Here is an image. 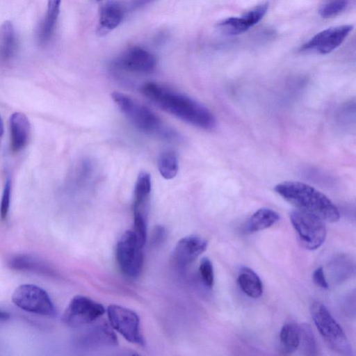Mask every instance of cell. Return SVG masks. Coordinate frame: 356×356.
Wrapping results in <instances>:
<instances>
[{"label": "cell", "mask_w": 356, "mask_h": 356, "mask_svg": "<svg viewBox=\"0 0 356 356\" xmlns=\"http://www.w3.org/2000/svg\"><path fill=\"white\" fill-rule=\"evenodd\" d=\"M115 66L120 70L134 73H148L156 67L155 56L140 47H133L126 50L115 61Z\"/></svg>", "instance_id": "obj_13"}, {"label": "cell", "mask_w": 356, "mask_h": 356, "mask_svg": "<svg viewBox=\"0 0 356 356\" xmlns=\"http://www.w3.org/2000/svg\"><path fill=\"white\" fill-rule=\"evenodd\" d=\"M208 242L197 235H189L181 238L175 245L172 259L180 268L195 261L207 249Z\"/></svg>", "instance_id": "obj_14"}, {"label": "cell", "mask_w": 356, "mask_h": 356, "mask_svg": "<svg viewBox=\"0 0 356 356\" xmlns=\"http://www.w3.org/2000/svg\"><path fill=\"white\" fill-rule=\"evenodd\" d=\"M312 277L315 284L320 286L321 288L326 289L329 287L323 267L317 268L314 271Z\"/></svg>", "instance_id": "obj_30"}, {"label": "cell", "mask_w": 356, "mask_h": 356, "mask_svg": "<svg viewBox=\"0 0 356 356\" xmlns=\"http://www.w3.org/2000/svg\"><path fill=\"white\" fill-rule=\"evenodd\" d=\"M141 244L133 230L123 234L116 245L115 256L121 272L129 278H137L143 267Z\"/></svg>", "instance_id": "obj_5"}, {"label": "cell", "mask_w": 356, "mask_h": 356, "mask_svg": "<svg viewBox=\"0 0 356 356\" xmlns=\"http://www.w3.org/2000/svg\"><path fill=\"white\" fill-rule=\"evenodd\" d=\"M348 6V0H323L318 9V15L328 19L337 16Z\"/></svg>", "instance_id": "obj_25"}, {"label": "cell", "mask_w": 356, "mask_h": 356, "mask_svg": "<svg viewBox=\"0 0 356 356\" xmlns=\"http://www.w3.org/2000/svg\"><path fill=\"white\" fill-rule=\"evenodd\" d=\"M97 1H99V0H97Z\"/></svg>", "instance_id": "obj_34"}, {"label": "cell", "mask_w": 356, "mask_h": 356, "mask_svg": "<svg viewBox=\"0 0 356 356\" xmlns=\"http://www.w3.org/2000/svg\"><path fill=\"white\" fill-rule=\"evenodd\" d=\"M10 318V315L5 312L0 311V321H6Z\"/></svg>", "instance_id": "obj_32"}, {"label": "cell", "mask_w": 356, "mask_h": 356, "mask_svg": "<svg viewBox=\"0 0 356 356\" xmlns=\"http://www.w3.org/2000/svg\"><path fill=\"white\" fill-rule=\"evenodd\" d=\"M3 131H4L3 122L2 118H1V117L0 115V140H1V138H2L3 134Z\"/></svg>", "instance_id": "obj_33"}, {"label": "cell", "mask_w": 356, "mask_h": 356, "mask_svg": "<svg viewBox=\"0 0 356 356\" xmlns=\"http://www.w3.org/2000/svg\"><path fill=\"white\" fill-rule=\"evenodd\" d=\"M125 7L119 1L108 0L100 10L98 33L104 35L116 28L122 20Z\"/></svg>", "instance_id": "obj_16"}, {"label": "cell", "mask_w": 356, "mask_h": 356, "mask_svg": "<svg viewBox=\"0 0 356 356\" xmlns=\"http://www.w3.org/2000/svg\"><path fill=\"white\" fill-rule=\"evenodd\" d=\"M312 319L327 344L335 352L345 355L351 354V346L341 327L324 305L314 302L310 307Z\"/></svg>", "instance_id": "obj_4"}, {"label": "cell", "mask_w": 356, "mask_h": 356, "mask_svg": "<svg viewBox=\"0 0 356 356\" xmlns=\"http://www.w3.org/2000/svg\"><path fill=\"white\" fill-rule=\"evenodd\" d=\"M200 277L204 284L211 289L214 284V274L213 264L208 257L201 259L199 266Z\"/></svg>", "instance_id": "obj_27"}, {"label": "cell", "mask_w": 356, "mask_h": 356, "mask_svg": "<svg viewBox=\"0 0 356 356\" xmlns=\"http://www.w3.org/2000/svg\"><path fill=\"white\" fill-rule=\"evenodd\" d=\"M238 284L242 291L248 296L258 298L263 293V284L258 275L248 267H242L239 270Z\"/></svg>", "instance_id": "obj_22"}, {"label": "cell", "mask_w": 356, "mask_h": 356, "mask_svg": "<svg viewBox=\"0 0 356 356\" xmlns=\"http://www.w3.org/2000/svg\"><path fill=\"white\" fill-rule=\"evenodd\" d=\"M290 220L305 248L316 250L325 241L327 232L321 218L296 209L291 212Z\"/></svg>", "instance_id": "obj_6"}, {"label": "cell", "mask_w": 356, "mask_h": 356, "mask_svg": "<svg viewBox=\"0 0 356 356\" xmlns=\"http://www.w3.org/2000/svg\"><path fill=\"white\" fill-rule=\"evenodd\" d=\"M61 0H49L45 15L37 31V40L40 45L47 44L55 31L60 14Z\"/></svg>", "instance_id": "obj_17"}, {"label": "cell", "mask_w": 356, "mask_h": 356, "mask_svg": "<svg viewBox=\"0 0 356 356\" xmlns=\"http://www.w3.org/2000/svg\"><path fill=\"white\" fill-rule=\"evenodd\" d=\"M104 312L102 304L84 296H76L64 311L62 321L70 327H83L96 321Z\"/></svg>", "instance_id": "obj_8"}, {"label": "cell", "mask_w": 356, "mask_h": 356, "mask_svg": "<svg viewBox=\"0 0 356 356\" xmlns=\"http://www.w3.org/2000/svg\"><path fill=\"white\" fill-rule=\"evenodd\" d=\"M31 132V123L24 113L15 112L10 115V143L13 152H19L27 146Z\"/></svg>", "instance_id": "obj_15"}, {"label": "cell", "mask_w": 356, "mask_h": 356, "mask_svg": "<svg viewBox=\"0 0 356 356\" xmlns=\"http://www.w3.org/2000/svg\"><path fill=\"white\" fill-rule=\"evenodd\" d=\"M18 47L17 34L13 24L4 22L0 27V63L8 64L15 58Z\"/></svg>", "instance_id": "obj_18"}, {"label": "cell", "mask_w": 356, "mask_h": 356, "mask_svg": "<svg viewBox=\"0 0 356 356\" xmlns=\"http://www.w3.org/2000/svg\"><path fill=\"white\" fill-rule=\"evenodd\" d=\"M302 343L305 355H315L317 354V346L311 327L307 324L300 327V343Z\"/></svg>", "instance_id": "obj_26"}, {"label": "cell", "mask_w": 356, "mask_h": 356, "mask_svg": "<svg viewBox=\"0 0 356 356\" xmlns=\"http://www.w3.org/2000/svg\"><path fill=\"white\" fill-rule=\"evenodd\" d=\"M93 323L76 334L74 341L78 348L95 350L118 345V338L106 322Z\"/></svg>", "instance_id": "obj_10"}, {"label": "cell", "mask_w": 356, "mask_h": 356, "mask_svg": "<svg viewBox=\"0 0 356 356\" xmlns=\"http://www.w3.org/2000/svg\"><path fill=\"white\" fill-rule=\"evenodd\" d=\"M280 220V215L268 208H261L255 211L244 226L247 233H254L267 229Z\"/></svg>", "instance_id": "obj_21"}, {"label": "cell", "mask_w": 356, "mask_h": 356, "mask_svg": "<svg viewBox=\"0 0 356 356\" xmlns=\"http://www.w3.org/2000/svg\"><path fill=\"white\" fill-rule=\"evenodd\" d=\"M268 9V2L260 3L240 17H232L219 22L217 28L226 35L241 34L256 25L266 15Z\"/></svg>", "instance_id": "obj_12"}, {"label": "cell", "mask_w": 356, "mask_h": 356, "mask_svg": "<svg viewBox=\"0 0 356 356\" xmlns=\"http://www.w3.org/2000/svg\"><path fill=\"white\" fill-rule=\"evenodd\" d=\"M167 232L166 229L163 226H156L152 235V244L158 245L162 243L166 238Z\"/></svg>", "instance_id": "obj_29"}, {"label": "cell", "mask_w": 356, "mask_h": 356, "mask_svg": "<svg viewBox=\"0 0 356 356\" xmlns=\"http://www.w3.org/2000/svg\"><path fill=\"white\" fill-rule=\"evenodd\" d=\"M111 98L120 111L140 131L166 140L177 138V133L165 125L152 111L131 97L113 92Z\"/></svg>", "instance_id": "obj_3"}, {"label": "cell", "mask_w": 356, "mask_h": 356, "mask_svg": "<svg viewBox=\"0 0 356 356\" xmlns=\"http://www.w3.org/2000/svg\"><path fill=\"white\" fill-rule=\"evenodd\" d=\"M111 326L129 342L144 346L145 339L140 331V318L133 310L118 305H111L107 309Z\"/></svg>", "instance_id": "obj_9"}, {"label": "cell", "mask_w": 356, "mask_h": 356, "mask_svg": "<svg viewBox=\"0 0 356 356\" xmlns=\"http://www.w3.org/2000/svg\"><path fill=\"white\" fill-rule=\"evenodd\" d=\"M13 302L19 308L36 314L54 316L56 309L48 293L40 286L22 284L12 294Z\"/></svg>", "instance_id": "obj_7"}, {"label": "cell", "mask_w": 356, "mask_h": 356, "mask_svg": "<svg viewBox=\"0 0 356 356\" xmlns=\"http://www.w3.org/2000/svg\"><path fill=\"white\" fill-rule=\"evenodd\" d=\"M142 94L156 106L196 127L211 130L216 124L213 113L196 100L154 82L141 86Z\"/></svg>", "instance_id": "obj_1"}, {"label": "cell", "mask_w": 356, "mask_h": 356, "mask_svg": "<svg viewBox=\"0 0 356 356\" xmlns=\"http://www.w3.org/2000/svg\"><path fill=\"white\" fill-rule=\"evenodd\" d=\"M154 0H131L129 4V9L135 10L139 8Z\"/></svg>", "instance_id": "obj_31"}, {"label": "cell", "mask_w": 356, "mask_h": 356, "mask_svg": "<svg viewBox=\"0 0 356 356\" xmlns=\"http://www.w3.org/2000/svg\"><path fill=\"white\" fill-rule=\"evenodd\" d=\"M280 344L285 354L296 351L300 345V326L294 323L284 325L280 333Z\"/></svg>", "instance_id": "obj_23"}, {"label": "cell", "mask_w": 356, "mask_h": 356, "mask_svg": "<svg viewBox=\"0 0 356 356\" xmlns=\"http://www.w3.org/2000/svg\"><path fill=\"white\" fill-rule=\"evenodd\" d=\"M353 26L343 24L324 29L309 39L300 48L301 51L327 54L336 49L353 31Z\"/></svg>", "instance_id": "obj_11"}, {"label": "cell", "mask_w": 356, "mask_h": 356, "mask_svg": "<svg viewBox=\"0 0 356 356\" xmlns=\"http://www.w3.org/2000/svg\"><path fill=\"white\" fill-rule=\"evenodd\" d=\"M151 189L150 175L145 171H141L138 175L134 191V213H140L147 216V203Z\"/></svg>", "instance_id": "obj_19"}, {"label": "cell", "mask_w": 356, "mask_h": 356, "mask_svg": "<svg viewBox=\"0 0 356 356\" xmlns=\"http://www.w3.org/2000/svg\"><path fill=\"white\" fill-rule=\"evenodd\" d=\"M158 169L165 179L175 177L179 170V161L175 152L172 150L162 152L158 159Z\"/></svg>", "instance_id": "obj_24"}, {"label": "cell", "mask_w": 356, "mask_h": 356, "mask_svg": "<svg viewBox=\"0 0 356 356\" xmlns=\"http://www.w3.org/2000/svg\"><path fill=\"white\" fill-rule=\"evenodd\" d=\"M8 266L15 270L31 272L44 275H51L52 270L47 264L29 255L17 254L8 261Z\"/></svg>", "instance_id": "obj_20"}, {"label": "cell", "mask_w": 356, "mask_h": 356, "mask_svg": "<svg viewBox=\"0 0 356 356\" xmlns=\"http://www.w3.org/2000/svg\"><path fill=\"white\" fill-rule=\"evenodd\" d=\"M274 190L297 209L314 215L323 221L334 222L339 219L336 205L325 195L307 184L286 181L277 184Z\"/></svg>", "instance_id": "obj_2"}, {"label": "cell", "mask_w": 356, "mask_h": 356, "mask_svg": "<svg viewBox=\"0 0 356 356\" xmlns=\"http://www.w3.org/2000/svg\"><path fill=\"white\" fill-rule=\"evenodd\" d=\"M12 183L10 177H7L4 184L0 204V217L1 220L7 218L11 198Z\"/></svg>", "instance_id": "obj_28"}]
</instances>
